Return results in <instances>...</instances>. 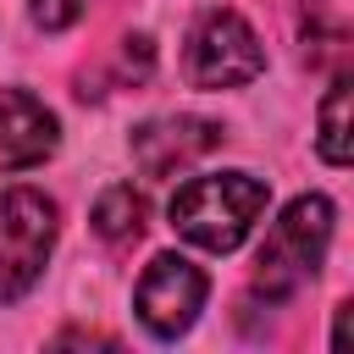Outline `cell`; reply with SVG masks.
Returning a JSON list of instances; mask_svg holds the SVG:
<instances>
[{"mask_svg":"<svg viewBox=\"0 0 354 354\" xmlns=\"http://www.w3.org/2000/svg\"><path fill=\"white\" fill-rule=\"evenodd\" d=\"M304 22L321 39H348V0H304Z\"/></svg>","mask_w":354,"mask_h":354,"instance_id":"10","label":"cell"},{"mask_svg":"<svg viewBox=\"0 0 354 354\" xmlns=\"http://www.w3.org/2000/svg\"><path fill=\"white\" fill-rule=\"evenodd\" d=\"M266 72V50L238 11H205L188 33V77L194 88H243Z\"/></svg>","mask_w":354,"mask_h":354,"instance_id":"4","label":"cell"},{"mask_svg":"<svg viewBox=\"0 0 354 354\" xmlns=\"http://www.w3.org/2000/svg\"><path fill=\"white\" fill-rule=\"evenodd\" d=\"M83 11H88V0H33V22H39V28H50V33L72 28Z\"/></svg>","mask_w":354,"mask_h":354,"instance_id":"11","label":"cell"},{"mask_svg":"<svg viewBox=\"0 0 354 354\" xmlns=\"http://www.w3.org/2000/svg\"><path fill=\"white\" fill-rule=\"evenodd\" d=\"M205 293H210V277H205L194 260H183V254H155V260L144 266L138 288H133V310H138V321L149 326V337L171 343V337H183V332L199 321Z\"/></svg>","mask_w":354,"mask_h":354,"instance_id":"5","label":"cell"},{"mask_svg":"<svg viewBox=\"0 0 354 354\" xmlns=\"http://www.w3.org/2000/svg\"><path fill=\"white\" fill-rule=\"evenodd\" d=\"M266 199L271 188L249 171H210V177H188L177 194H171V227L194 243V249H210V254H232L254 221L266 216Z\"/></svg>","mask_w":354,"mask_h":354,"instance_id":"1","label":"cell"},{"mask_svg":"<svg viewBox=\"0 0 354 354\" xmlns=\"http://www.w3.org/2000/svg\"><path fill=\"white\" fill-rule=\"evenodd\" d=\"M216 144H221V127L205 122V116H155V122L133 127V160H138L149 177L188 171V166L205 160Z\"/></svg>","mask_w":354,"mask_h":354,"instance_id":"6","label":"cell"},{"mask_svg":"<svg viewBox=\"0 0 354 354\" xmlns=\"http://www.w3.org/2000/svg\"><path fill=\"white\" fill-rule=\"evenodd\" d=\"M144 216H149L144 210V194H133V183H116L94 205V232L105 243H122V238H138L144 232Z\"/></svg>","mask_w":354,"mask_h":354,"instance_id":"8","label":"cell"},{"mask_svg":"<svg viewBox=\"0 0 354 354\" xmlns=\"http://www.w3.org/2000/svg\"><path fill=\"white\" fill-rule=\"evenodd\" d=\"M55 232H61V210L50 194H39V188L0 194V304L22 299L44 277Z\"/></svg>","mask_w":354,"mask_h":354,"instance_id":"3","label":"cell"},{"mask_svg":"<svg viewBox=\"0 0 354 354\" xmlns=\"http://www.w3.org/2000/svg\"><path fill=\"white\" fill-rule=\"evenodd\" d=\"M332 243V199L321 194H299L266 232L260 243V266H254V288L266 299H288L293 288H304Z\"/></svg>","mask_w":354,"mask_h":354,"instance_id":"2","label":"cell"},{"mask_svg":"<svg viewBox=\"0 0 354 354\" xmlns=\"http://www.w3.org/2000/svg\"><path fill=\"white\" fill-rule=\"evenodd\" d=\"M321 160L326 166H348V77H337L321 100Z\"/></svg>","mask_w":354,"mask_h":354,"instance_id":"9","label":"cell"},{"mask_svg":"<svg viewBox=\"0 0 354 354\" xmlns=\"http://www.w3.org/2000/svg\"><path fill=\"white\" fill-rule=\"evenodd\" d=\"M61 144V122L28 88H0V171L44 166Z\"/></svg>","mask_w":354,"mask_h":354,"instance_id":"7","label":"cell"}]
</instances>
